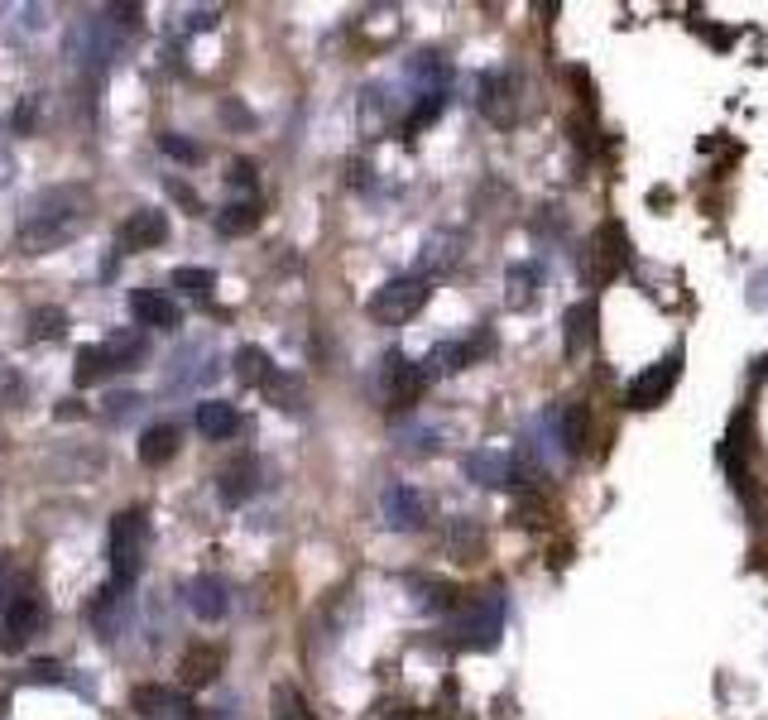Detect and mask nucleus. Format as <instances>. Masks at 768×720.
<instances>
[{
  "label": "nucleus",
  "mask_w": 768,
  "mask_h": 720,
  "mask_svg": "<svg viewBox=\"0 0 768 720\" xmlns=\"http://www.w3.org/2000/svg\"><path fill=\"white\" fill-rule=\"evenodd\" d=\"M86 222H92V193L78 183H58L24 202L20 222H14V240L24 255H49L58 245L78 240Z\"/></svg>",
  "instance_id": "obj_1"
},
{
  "label": "nucleus",
  "mask_w": 768,
  "mask_h": 720,
  "mask_svg": "<svg viewBox=\"0 0 768 720\" xmlns=\"http://www.w3.org/2000/svg\"><path fill=\"white\" fill-rule=\"evenodd\" d=\"M500 634H504V590L500 586L471 590V600L457 605L452 615V644L471 648V654H485V648L500 644Z\"/></svg>",
  "instance_id": "obj_2"
},
{
  "label": "nucleus",
  "mask_w": 768,
  "mask_h": 720,
  "mask_svg": "<svg viewBox=\"0 0 768 720\" xmlns=\"http://www.w3.org/2000/svg\"><path fill=\"white\" fill-rule=\"evenodd\" d=\"M144 547H150V518H144V510H121L111 518V586L115 590L140 582Z\"/></svg>",
  "instance_id": "obj_3"
},
{
  "label": "nucleus",
  "mask_w": 768,
  "mask_h": 720,
  "mask_svg": "<svg viewBox=\"0 0 768 720\" xmlns=\"http://www.w3.org/2000/svg\"><path fill=\"white\" fill-rule=\"evenodd\" d=\"M432 298V284L423 279V274H399V279H389L385 288H375L366 312L375 317V322L385 327H403L409 317L423 312V302Z\"/></svg>",
  "instance_id": "obj_4"
},
{
  "label": "nucleus",
  "mask_w": 768,
  "mask_h": 720,
  "mask_svg": "<svg viewBox=\"0 0 768 720\" xmlns=\"http://www.w3.org/2000/svg\"><path fill=\"white\" fill-rule=\"evenodd\" d=\"M121 43H125V29L115 24L106 10H101V14H82V20L68 29V53H72V63H78V68H86V63H96V68L111 63V53L121 49Z\"/></svg>",
  "instance_id": "obj_5"
},
{
  "label": "nucleus",
  "mask_w": 768,
  "mask_h": 720,
  "mask_svg": "<svg viewBox=\"0 0 768 720\" xmlns=\"http://www.w3.org/2000/svg\"><path fill=\"white\" fill-rule=\"evenodd\" d=\"M677 380H683V346L663 356L658 366H648L644 374H634L629 389H625V403L629 409H658V403L677 389Z\"/></svg>",
  "instance_id": "obj_6"
},
{
  "label": "nucleus",
  "mask_w": 768,
  "mask_h": 720,
  "mask_svg": "<svg viewBox=\"0 0 768 720\" xmlns=\"http://www.w3.org/2000/svg\"><path fill=\"white\" fill-rule=\"evenodd\" d=\"M467 475L475 485H524L533 481V466L524 456H514V452H500V446H481V452H467Z\"/></svg>",
  "instance_id": "obj_7"
},
{
  "label": "nucleus",
  "mask_w": 768,
  "mask_h": 720,
  "mask_svg": "<svg viewBox=\"0 0 768 720\" xmlns=\"http://www.w3.org/2000/svg\"><path fill=\"white\" fill-rule=\"evenodd\" d=\"M423 384L428 380H423V370H418V360H409L403 351L385 356V366H380V399H385V409H409Z\"/></svg>",
  "instance_id": "obj_8"
},
{
  "label": "nucleus",
  "mask_w": 768,
  "mask_h": 720,
  "mask_svg": "<svg viewBox=\"0 0 768 720\" xmlns=\"http://www.w3.org/2000/svg\"><path fill=\"white\" fill-rule=\"evenodd\" d=\"M543 428L553 432V442L567 456H582L586 442H591V409H586L582 399H567V403H557V409L543 418Z\"/></svg>",
  "instance_id": "obj_9"
},
{
  "label": "nucleus",
  "mask_w": 768,
  "mask_h": 720,
  "mask_svg": "<svg viewBox=\"0 0 768 720\" xmlns=\"http://www.w3.org/2000/svg\"><path fill=\"white\" fill-rule=\"evenodd\" d=\"M43 625H49V605H43V596H34V590H20L10 605H6V648H20L29 639H39Z\"/></svg>",
  "instance_id": "obj_10"
},
{
  "label": "nucleus",
  "mask_w": 768,
  "mask_h": 720,
  "mask_svg": "<svg viewBox=\"0 0 768 720\" xmlns=\"http://www.w3.org/2000/svg\"><path fill=\"white\" fill-rule=\"evenodd\" d=\"M130 706H135L144 720H197L193 701H187L178 687H164V682H140L130 691Z\"/></svg>",
  "instance_id": "obj_11"
},
{
  "label": "nucleus",
  "mask_w": 768,
  "mask_h": 720,
  "mask_svg": "<svg viewBox=\"0 0 768 720\" xmlns=\"http://www.w3.org/2000/svg\"><path fill=\"white\" fill-rule=\"evenodd\" d=\"M490 351V331H475L471 341H447V346H432V356L423 360V380H442V374H457V370H467L475 356H485Z\"/></svg>",
  "instance_id": "obj_12"
},
{
  "label": "nucleus",
  "mask_w": 768,
  "mask_h": 720,
  "mask_svg": "<svg viewBox=\"0 0 768 720\" xmlns=\"http://www.w3.org/2000/svg\"><path fill=\"white\" fill-rule=\"evenodd\" d=\"M481 111L490 125L510 130L519 121V78L514 72H490V78L481 82Z\"/></svg>",
  "instance_id": "obj_13"
},
{
  "label": "nucleus",
  "mask_w": 768,
  "mask_h": 720,
  "mask_svg": "<svg viewBox=\"0 0 768 720\" xmlns=\"http://www.w3.org/2000/svg\"><path fill=\"white\" fill-rule=\"evenodd\" d=\"M380 510H385V524L395 533H413V528H423V518H428V500L418 495L413 485H389Z\"/></svg>",
  "instance_id": "obj_14"
},
{
  "label": "nucleus",
  "mask_w": 768,
  "mask_h": 720,
  "mask_svg": "<svg viewBox=\"0 0 768 720\" xmlns=\"http://www.w3.org/2000/svg\"><path fill=\"white\" fill-rule=\"evenodd\" d=\"M168 240V216L158 207H140L125 216L121 226V250H154V245Z\"/></svg>",
  "instance_id": "obj_15"
},
{
  "label": "nucleus",
  "mask_w": 768,
  "mask_h": 720,
  "mask_svg": "<svg viewBox=\"0 0 768 720\" xmlns=\"http://www.w3.org/2000/svg\"><path fill=\"white\" fill-rule=\"evenodd\" d=\"M130 312H135L140 327H158V331L183 327L178 302H173L168 294H158V288H135V294H130Z\"/></svg>",
  "instance_id": "obj_16"
},
{
  "label": "nucleus",
  "mask_w": 768,
  "mask_h": 720,
  "mask_svg": "<svg viewBox=\"0 0 768 720\" xmlns=\"http://www.w3.org/2000/svg\"><path fill=\"white\" fill-rule=\"evenodd\" d=\"M183 600H187V610H193L202 625H216V619L231 610L226 582H216V576H193V582L183 586Z\"/></svg>",
  "instance_id": "obj_17"
},
{
  "label": "nucleus",
  "mask_w": 768,
  "mask_h": 720,
  "mask_svg": "<svg viewBox=\"0 0 768 720\" xmlns=\"http://www.w3.org/2000/svg\"><path fill=\"white\" fill-rule=\"evenodd\" d=\"M222 662H226V654H222L216 644H193V648H187V654L178 658V677H183V687H207V682H216Z\"/></svg>",
  "instance_id": "obj_18"
},
{
  "label": "nucleus",
  "mask_w": 768,
  "mask_h": 720,
  "mask_svg": "<svg viewBox=\"0 0 768 720\" xmlns=\"http://www.w3.org/2000/svg\"><path fill=\"white\" fill-rule=\"evenodd\" d=\"M255 485H259L255 456H236L222 475H216V495H222V504H245L255 495Z\"/></svg>",
  "instance_id": "obj_19"
},
{
  "label": "nucleus",
  "mask_w": 768,
  "mask_h": 720,
  "mask_svg": "<svg viewBox=\"0 0 768 720\" xmlns=\"http://www.w3.org/2000/svg\"><path fill=\"white\" fill-rule=\"evenodd\" d=\"M212 366L216 360L207 356V346H187L183 356H173V370L164 374V389L173 394V389H193L202 380H212Z\"/></svg>",
  "instance_id": "obj_20"
},
{
  "label": "nucleus",
  "mask_w": 768,
  "mask_h": 720,
  "mask_svg": "<svg viewBox=\"0 0 768 720\" xmlns=\"http://www.w3.org/2000/svg\"><path fill=\"white\" fill-rule=\"evenodd\" d=\"M197 432H202V438H212V442L236 438V432H240L236 403H226V399H202V403H197Z\"/></svg>",
  "instance_id": "obj_21"
},
{
  "label": "nucleus",
  "mask_w": 768,
  "mask_h": 720,
  "mask_svg": "<svg viewBox=\"0 0 768 720\" xmlns=\"http://www.w3.org/2000/svg\"><path fill=\"white\" fill-rule=\"evenodd\" d=\"M101 351H106L111 370H135L140 360L150 356V337H144L140 327H125V331H115V337L101 341Z\"/></svg>",
  "instance_id": "obj_22"
},
{
  "label": "nucleus",
  "mask_w": 768,
  "mask_h": 720,
  "mask_svg": "<svg viewBox=\"0 0 768 720\" xmlns=\"http://www.w3.org/2000/svg\"><path fill=\"white\" fill-rule=\"evenodd\" d=\"M178 428L173 423H154L150 432H140V442H135V452H140V461L144 466H168L173 456H178Z\"/></svg>",
  "instance_id": "obj_23"
},
{
  "label": "nucleus",
  "mask_w": 768,
  "mask_h": 720,
  "mask_svg": "<svg viewBox=\"0 0 768 720\" xmlns=\"http://www.w3.org/2000/svg\"><path fill=\"white\" fill-rule=\"evenodd\" d=\"M596 302H576V308H567V356H582L591 351V341H596Z\"/></svg>",
  "instance_id": "obj_24"
},
{
  "label": "nucleus",
  "mask_w": 768,
  "mask_h": 720,
  "mask_svg": "<svg viewBox=\"0 0 768 720\" xmlns=\"http://www.w3.org/2000/svg\"><path fill=\"white\" fill-rule=\"evenodd\" d=\"M255 226H259L255 197H240V202H231V207L216 212V230H222V236H245V230H255Z\"/></svg>",
  "instance_id": "obj_25"
},
{
  "label": "nucleus",
  "mask_w": 768,
  "mask_h": 720,
  "mask_svg": "<svg viewBox=\"0 0 768 720\" xmlns=\"http://www.w3.org/2000/svg\"><path fill=\"white\" fill-rule=\"evenodd\" d=\"M461 240L457 230H438V236H428V250H423V265L432 274H442V269H457V259H461Z\"/></svg>",
  "instance_id": "obj_26"
},
{
  "label": "nucleus",
  "mask_w": 768,
  "mask_h": 720,
  "mask_svg": "<svg viewBox=\"0 0 768 720\" xmlns=\"http://www.w3.org/2000/svg\"><path fill=\"white\" fill-rule=\"evenodd\" d=\"M236 380L240 384H269L274 380V360L259 346H240L236 351Z\"/></svg>",
  "instance_id": "obj_27"
},
{
  "label": "nucleus",
  "mask_w": 768,
  "mask_h": 720,
  "mask_svg": "<svg viewBox=\"0 0 768 720\" xmlns=\"http://www.w3.org/2000/svg\"><path fill=\"white\" fill-rule=\"evenodd\" d=\"M269 720H313L308 716V697L294 682H279L269 691Z\"/></svg>",
  "instance_id": "obj_28"
},
{
  "label": "nucleus",
  "mask_w": 768,
  "mask_h": 720,
  "mask_svg": "<svg viewBox=\"0 0 768 720\" xmlns=\"http://www.w3.org/2000/svg\"><path fill=\"white\" fill-rule=\"evenodd\" d=\"M68 327H72V317L63 308H53V302H49V308L29 312V337H34V341H63Z\"/></svg>",
  "instance_id": "obj_29"
},
{
  "label": "nucleus",
  "mask_w": 768,
  "mask_h": 720,
  "mask_svg": "<svg viewBox=\"0 0 768 720\" xmlns=\"http://www.w3.org/2000/svg\"><path fill=\"white\" fill-rule=\"evenodd\" d=\"M409 586L418 590V605H423V610H452V605H457V586L452 582H438V576H413Z\"/></svg>",
  "instance_id": "obj_30"
},
{
  "label": "nucleus",
  "mask_w": 768,
  "mask_h": 720,
  "mask_svg": "<svg viewBox=\"0 0 768 720\" xmlns=\"http://www.w3.org/2000/svg\"><path fill=\"white\" fill-rule=\"evenodd\" d=\"M173 288H178L183 298H212L216 274H212V269H193V265H183V269H173Z\"/></svg>",
  "instance_id": "obj_31"
},
{
  "label": "nucleus",
  "mask_w": 768,
  "mask_h": 720,
  "mask_svg": "<svg viewBox=\"0 0 768 720\" xmlns=\"http://www.w3.org/2000/svg\"><path fill=\"white\" fill-rule=\"evenodd\" d=\"M101 374H111V360H106V351H101V346H82V351H78V370H72V380H78V384L86 389V384H96Z\"/></svg>",
  "instance_id": "obj_32"
},
{
  "label": "nucleus",
  "mask_w": 768,
  "mask_h": 720,
  "mask_svg": "<svg viewBox=\"0 0 768 720\" xmlns=\"http://www.w3.org/2000/svg\"><path fill=\"white\" fill-rule=\"evenodd\" d=\"M539 294V269L533 265H514L510 269V308H529Z\"/></svg>",
  "instance_id": "obj_33"
},
{
  "label": "nucleus",
  "mask_w": 768,
  "mask_h": 720,
  "mask_svg": "<svg viewBox=\"0 0 768 720\" xmlns=\"http://www.w3.org/2000/svg\"><path fill=\"white\" fill-rule=\"evenodd\" d=\"M29 399V384H24V374L10 366L6 356H0V409H14V403H24Z\"/></svg>",
  "instance_id": "obj_34"
},
{
  "label": "nucleus",
  "mask_w": 768,
  "mask_h": 720,
  "mask_svg": "<svg viewBox=\"0 0 768 720\" xmlns=\"http://www.w3.org/2000/svg\"><path fill=\"white\" fill-rule=\"evenodd\" d=\"M452 547H457V553L471 562L475 553H481V528H475V524H467V518H461V524L452 528Z\"/></svg>",
  "instance_id": "obj_35"
},
{
  "label": "nucleus",
  "mask_w": 768,
  "mask_h": 720,
  "mask_svg": "<svg viewBox=\"0 0 768 720\" xmlns=\"http://www.w3.org/2000/svg\"><path fill=\"white\" fill-rule=\"evenodd\" d=\"M158 150H164L168 158H183V164H197L202 150L193 140H183V135H158Z\"/></svg>",
  "instance_id": "obj_36"
},
{
  "label": "nucleus",
  "mask_w": 768,
  "mask_h": 720,
  "mask_svg": "<svg viewBox=\"0 0 768 720\" xmlns=\"http://www.w3.org/2000/svg\"><path fill=\"white\" fill-rule=\"evenodd\" d=\"M20 590H24V586L14 582V557H10V553H0V600L10 605L14 596H20Z\"/></svg>",
  "instance_id": "obj_37"
},
{
  "label": "nucleus",
  "mask_w": 768,
  "mask_h": 720,
  "mask_svg": "<svg viewBox=\"0 0 768 720\" xmlns=\"http://www.w3.org/2000/svg\"><path fill=\"white\" fill-rule=\"evenodd\" d=\"M68 668L63 662H29V682H63Z\"/></svg>",
  "instance_id": "obj_38"
},
{
  "label": "nucleus",
  "mask_w": 768,
  "mask_h": 720,
  "mask_svg": "<svg viewBox=\"0 0 768 720\" xmlns=\"http://www.w3.org/2000/svg\"><path fill=\"white\" fill-rule=\"evenodd\" d=\"M135 409H144V399H140V394H115L106 413H111V423H121V418H130Z\"/></svg>",
  "instance_id": "obj_39"
},
{
  "label": "nucleus",
  "mask_w": 768,
  "mask_h": 720,
  "mask_svg": "<svg viewBox=\"0 0 768 720\" xmlns=\"http://www.w3.org/2000/svg\"><path fill=\"white\" fill-rule=\"evenodd\" d=\"M34 121H39V96H29V101H24V106H20V111H14V125H20V130H24V135H29V130H34Z\"/></svg>",
  "instance_id": "obj_40"
},
{
  "label": "nucleus",
  "mask_w": 768,
  "mask_h": 720,
  "mask_svg": "<svg viewBox=\"0 0 768 720\" xmlns=\"http://www.w3.org/2000/svg\"><path fill=\"white\" fill-rule=\"evenodd\" d=\"M231 183H236V187H255V164H250V158H236V164H231Z\"/></svg>",
  "instance_id": "obj_41"
},
{
  "label": "nucleus",
  "mask_w": 768,
  "mask_h": 720,
  "mask_svg": "<svg viewBox=\"0 0 768 720\" xmlns=\"http://www.w3.org/2000/svg\"><path fill=\"white\" fill-rule=\"evenodd\" d=\"M168 193L178 197L187 212H202V202H197V193H193V187H187V183H178V178H173V183H168Z\"/></svg>",
  "instance_id": "obj_42"
},
{
  "label": "nucleus",
  "mask_w": 768,
  "mask_h": 720,
  "mask_svg": "<svg viewBox=\"0 0 768 720\" xmlns=\"http://www.w3.org/2000/svg\"><path fill=\"white\" fill-rule=\"evenodd\" d=\"M14 178V154L6 150V144H0V187H6Z\"/></svg>",
  "instance_id": "obj_43"
}]
</instances>
